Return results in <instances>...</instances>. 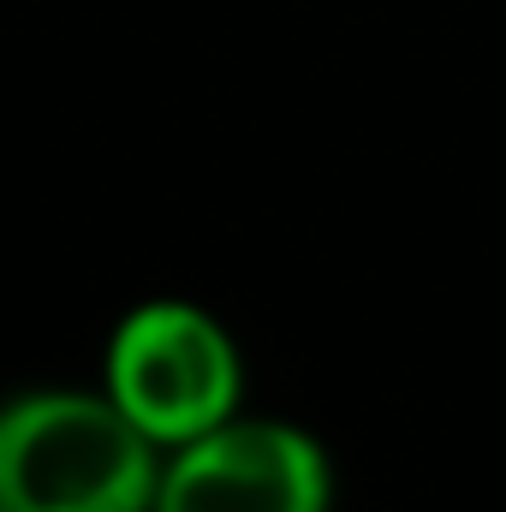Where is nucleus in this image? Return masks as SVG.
Here are the masks:
<instances>
[{"label": "nucleus", "mask_w": 506, "mask_h": 512, "mask_svg": "<svg viewBox=\"0 0 506 512\" xmlns=\"http://www.w3.org/2000/svg\"><path fill=\"white\" fill-rule=\"evenodd\" d=\"M328 471L322 453L280 429L239 423L185 441V453L155 483V512H322Z\"/></svg>", "instance_id": "3"}, {"label": "nucleus", "mask_w": 506, "mask_h": 512, "mask_svg": "<svg viewBox=\"0 0 506 512\" xmlns=\"http://www.w3.org/2000/svg\"><path fill=\"white\" fill-rule=\"evenodd\" d=\"M114 405L149 441H197L221 429L239 393V358L227 334L191 304L137 310L108 358Z\"/></svg>", "instance_id": "2"}, {"label": "nucleus", "mask_w": 506, "mask_h": 512, "mask_svg": "<svg viewBox=\"0 0 506 512\" xmlns=\"http://www.w3.org/2000/svg\"><path fill=\"white\" fill-rule=\"evenodd\" d=\"M149 435L114 399L36 393L0 411V512H143Z\"/></svg>", "instance_id": "1"}]
</instances>
